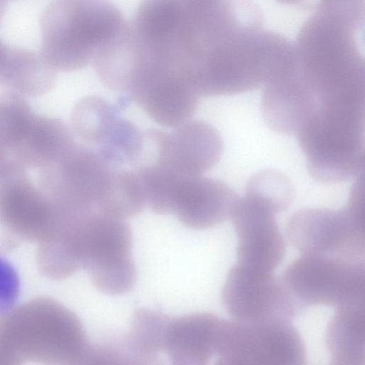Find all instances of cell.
<instances>
[{
	"instance_id": "1",
	"label": "cell",
	"mask_w": 365,
	"mask_h": 365,
	"mask_svg": "<svg viewBox=\"0 0 365 365\" xmlns=\"http://www.w3.org/2000/svg\"><path fill=\"white\" fill-rule=\"evenodd\" d=\"M93 348L80 319L53 298L31 299L0 317V364H90Z\"/></svg>"
},
{
	"instance_id": "2",
	"label": "cell",
	"mask_w": 365,
	"mask_h": 365,
	"mask_svg": "<svg viewBox=\"0 0 365 365\" xmlns=\"http://www.w3.org/2000/svg\"><path fill=\"white\" fill-rule=\"evenodd\" d=\"M125 23L110 0H53L40 16V53L56 72L81 70Z\"/></svg>"
},
{
	"instance_id": "3",
	"label": "cell",
	"mask_w": 365,
	"mask_h": 365,
	"mask_svg": "<svg viewBox=\"0 0 365 365\" xmlns=\"http://www.w3.org/2000/svg\"><path fill=\"white\" fill-rule=\"evenodd\" d=\"M364 196L363 173L343 208L307 207L295 212L286 225L288 240L302 254L364 258Z\"/></svg>"
},
{
	"instance_id": "4",
	"label": "cell",
	"mask_w": 365,
	"mask_h": 365,
	"mask_svg": "<svg viewBox=\"0 0 365 365\" xmlns=\"http://www.w3.org/2000/svg\"><path fill=\"white\" fill-rule=\"evenodd\" d=\"M281 279L298 307L365 303L364 258L302 254Z\"/></svg>"
},
{
	"instance_id": "5",
	"label": "cell",
	"mask_w": 365,
	"mask_h": 365,
	"mask_svg": "<svg viewBox=\"0 0 365 365\" xmlns=\"http://www.w3.org/2000/svg\"><path fill=\"white\" fill-rule=\"evenodd\" d=\"M215 356L220 365H303L307 352L290 320L222 319Z\"/></svg>"
},
{
	"instance_id": "6",
	"label": "cell",
	"mask_w": 365,
	"mask_h": 365,
	"mask_svg": "<svg viewBox=\"0 0 365 365\" xmlns=\"http://www.w3.org/2000/svg\"><path fill=\"white\" fill-rule=\"evenodd\" d=\"M132 232L125 220L93 212L83 239V268L101 292L118 295L130 291L136 280L132 256Z\"/></svg>"
},
{
	"instance_id": "7",
	"label": "cell",
	"mask_w": 365,
	"mask_h": 365,
	"mask_svg": "<svg viewBox=\"0 0 365 365\" xmlns=\"http://www.w3.org/2000/svg\"><path fill=\"white\" fill-rule=\"evenodd\" d=\"M113 168L96 150L76 143L61 160L41 169L39 188L53 206L96 211Z\"/></svg>"
},
{
	"instance_id": "8",
	"label": "cell",
	"mask_w": 365,
	"mask_h": 365,
	"mask_svg": "<svg viewBox=\"0 0 365 365\" xmlns=\"http://www.w3.org/2000/svg\"><path fill=\"white\" fill-rule=\"evenodd\" d=\"M0 225L19 245L46 241L54 227L51 203L26 167L10 158L0 165Z\"/></svg>"
},
{
	"instance_id": "9",
	"label": "cell",
	"mask_w": 365,
	"mask_h": 365,
	"mask_svg": "<svg viewBox=\"0 0 365 365\" xmlns=\"http://www.w3.org/2000/svg\"><path fill=\"white\" fill-rule=\"evenodd\" d=\"M221 299L227 312L238 320H291L298 307L281 278L238 262L227 275Z\"/></svg>"
},
{
	"instance_id": "10",
	"label": "cell",
	"mask_w": 365,
	"mask_h": 365,
	"mask_svg": "<svg viewBox=\"0 0 365 365\" xmlns=\"http://www.w3.org/2000/svg\"><path fill=\"white\" fill-rule=\"evenodd\" d=\"M150 153L146 165L158 164L182 176L202 175L220 160L221 136L210 124L192 120L172 133L148 129Z\"/></svg>"
},
{
	"instance_id": "11",
	"label": "cell",
	"mask_w": 365,
	"mask_h": 365,
	"mask_svg": "<svg viewBox=\"0 0 365 365\" xmlns=\"http://www.w3.org/2000/svg\"><path fill=\"white\" fill-rule=\"evenodd\" d=\"M276 212L259 199L246 194L238 198L230 218L237 235L238 263L272 272L286 252V242Z\"/></svg>"
},
{
	"instance_id": "12",
	"label": "cell",
	"mask_w": 365,
	"mask_h": 365,
	"mask_svg": "<svg viewBox=\"0 0 365 365\" xmlns=\"http://www.w3.org/2000/svg\"><path fill=\"white\" fill-rule=\"evenodd\" d=\"M237 200L235 190L222 181L184 177L176 189L171 214L189 228L209 229L230 218Z\"/></svg>"
},
{
	"instance_id": "13",
	"label": "cell",
	"mask_w": 365,
	"mask_h": 365,
	"mask_svg": "<svg viewBox=\"0 0 365 365\" xmlns=\"http://www.w3.org/2000/svg\"><path fill=\"white\" fill-rule=\"evenodd\" d=\"M129 97L155 122L166 128H177L188 121L197 109L199 98L187 83L170 73L147 77Z\"/></svg>"
},
{
	"instance_id": "14",
	"label": "cell",
	"mask_w": 365,
	"mask_h": 365,
	"mask_svg": "<svg viewBox=\"0 0 365 365\" xmlns=\"http://www.w3.org/2000/svg\"><path fill=\"white\" fill-rule=\"evenodd\" d=\"M222 319L209 312L171 317L165 337V353L173 364L205 365L215 356Z\"/></svg>"
},
{
	"instance_id": "15",
	"label": "cell",
	"mask_w": 365,
	"mask_h": 365,
	"mask_svg": "<svg viewBox=\"0 0 365 365\" xmlns=\"http://www.w3.org/2000/svg\"><path fill=\"white\" fill-rule=\"evenodd\" d=\"M76 144L73 132L61 120L36 115L9 158L41 170L61 160Z\"/></svg>"
},
{
	"instance_id": "16",
	"label": "cell",
	"mask_w": 365,
	"mask_h": 365,
	"mask_svg": "<svg viewBox=\"0 0 365 365\" xmlns=\"http://www.w3.org/2000/svg\"><path fill=\"white\" fill-rule=\"evenodd\" d=\"M56 81L55 71L41 53L7 46L0 63V86L24 97H36L50 91Z\"/></svg>"
},
{
	"instance_id": "17",
	"label": "cell",
	"mask_w": 365,
	"mask_h": 365,
	"mask_svg": "<svg viewBox=\"0 0 365 365\" xmlns=\"http://www.w3.org/2000/svg\"><path fill=\"white\" fill-rule=\"evenodd\" d=\"M325 341L334 365L365 364V303L337 308L329 319Z\"/></svg>"
},
{
	"instance_id": "18",
	"label": "cell",
	"mask_w": 365,
	"mask_h": 365,
	"mask_svg": "<svg viewBox=\"0 0 365 365\" xmlns=\"http://www.w3.org/2000/svg\"><path fill=\"white\" fill-rule=\"evenodd\" d=\"M147 205L142 182L135 170L113 168L96 212L126 220L138 215Z\"/></svg>"
},
{
	"instance_id": "19",
	"label": "cell",
	"mask_w": 365,
	"mask_h": 365,
	"mask_svg": "<svg viewBox=\"0 0 365 365\" xmlns=\"http://www.w3.org/2000/svg\"><path fill=\"white\" fill-rule=\"evenodd\" d=\"M170 317L149 309L135 311L127 341V358L133 364H149L164 353L165 337Z\"/></svg>"
},
{
	"instance_id": "20",
	"label": "cell",
	"mask_w": 365,
	"mask_h": 365,
	"mask_svg": "<svg viewBox=\"0 0 365 365\" xmlns=\"http://www.w3.org/2000/svg\"><path fill=\"white\" fill-rule=\"evenodd\" d=\"M96 147L111 167L134 166L143 150V131L119 114L106 127Z\"/></svg>"
},
{
	"instance_id": "21",
	"label": "cell",
	"mask_w": 365,
	"mask_h": 365,
	"mask_svg": "<svg viewBox=\"0 0 365 365\" xmlns=\"http://www.w3.org/2000/svg\"><path fill=\"white\" fill-rule=\"evenodd\" d=\"M123 109L98 96L79 100L71 113L73 133L86 143L96 146L106 127Z\"/></svg>"
},
{
	"instance_id": "22",
	"label": "cell",
	"mask_w": 365,
	"mask_h": 365,
	"mask_svg": "<svg viewBox=\"0 0 365 365\" xmlns=\"http://www.w3.org/2000/svg\"><path fill=\"white\" fill-rule=\"evenodd\" d=\"M35 115L24 96L11 91L0 95V148L9 157L10 150L26 134Z\"/></svg>"
},
{
	"instance_id": "23",
	"label": "cell",
	"mask_w": 365,
	"mask_h": 365,
	"mask_svg": "<svg viewBox=\"0 0 365 365\" xmlns=\"http://www.w3.org/2000/svg\"><path fill=\"white\" fill-rule=\"evenodd\" d=\"M245 193L267 204L276 214L286 210L295 197L290 179L283 173L272 169L254 174L247 183Z\"/></svg>"
},
{
	"instance_id": "24",
	"label": "cell",
	"mask_w": 365,
	"mask_h": 365,
	"mask_svg": "<svg viewBox=\"0 0 365 365\" xmlns=\"http://www.w3.org/2000/svg\"><path fill=\"white\" fill-rule=\"evenodd\" d=\"M21 282L15 267L0 256V315L11 310L20 294Z\"/></svg>"
},
{
	"instance_id": "25",
	"label": "cell",
	"mask_w": 365,
	"mask_h": 365,
	"mask_svg": "<svg viewBox=\"0 0 365 365\" xmlns=\"http://www.w3.org/2000/svg\"><path fill=\"white\" fill-rule=\"evenodd\" d=\"M6 1V0H0V23L6 12L7 6Z\"/></svg>"
},
{
	"instance_id": "26",
	"label": "cell",
	"mask_w": 365,
	"mask_h": 365,
	"mask_svg": "<svg viewBox=\"0 0 365 365\" xmlns=\"http://www.w3.org/2000/svg\"><path fill=\"white\" fill-rule=\"evenodd\" d=\"M6 44H5L1 39H0V63L4 56L5 51L7 48Z\"/></svg>"
},
{
	"instance_id": "27",
	"label": "cell",
	"mask_w": 365,
	"mask_h": 365,
	"mask_svg": "<svg viewBox=\"0 0 365 365\" xmlns=\"http://www.w3.org/2000/svg\"><path fill=\"white\" fill-rule=\"evenodd\" d=\"M7 158H9L8 154L4 150L0 148V165Z\"/></svg>"
},
{
	"instance_id": "28",
	"label": "cell",
	"mask_w": 365,
	"mask_h": 365,
	"mask_svg": "<svg viewBox=\"0 0 365 365\" xmlns=\"http://www.w3.org/2000/svg\"><path fill=\"white\" fill-rule=\"evenodd\" d=\"M280 2L283 3V4H298L301 1H302L303 0H278Z\"/></svg>"
},
{
	"instance_id": "29",
	"label": "cell",
	"mask_w": 365,
	"mask_h": 365,
	"mask_svg": "<svg viewBox=\"0 0 365 365\" xmlns=\"http://www.w3.org/2000/svg\"><path fill=\"white\" fill-rule=\"evenodd\" d=\"M6 1H8V0H6Z\"/></svg>"
}]
</instances>
